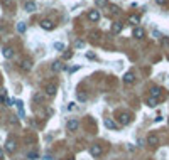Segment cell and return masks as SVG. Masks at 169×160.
Returning <instances> with one entry per match:
<instances>
[{
  "mask_svg": "<svg viewBox=\"0 0 169 160\" xmlns=\"http://www.w3.org/2000/svg\"><path fill=\"white\" fill-rule=\"evenodd\" d=\"M20 69H22V71H26V73H29V71L32 69V59H31V57L22 59V61H20Z\"/></svg>",
  "mask_w": 169,
  "mask_h": 160,
  "instance_id": "obj_1",
  "label": "cell"
},
{
  "mask_svg": "<svg viewBox=\"0 0 169 160\" xmlns=\"http://www.w3.org/2000/svg\"><path fill=\"white\" fill-rule=\"evenodd\" d=\"M101 152H103V148H101V145H98V143H95V145L90 147V155H91V157H100Z\"/></svg>",
  "mask_w": 169,
  "mask_h": 160,
  "instance_id": "obj_2",
  "label": "cell"
},
{
  "mask_svg": "<svg viewBox=\"0 0 169 160\" xmlns=\"http://www.w3.org/2000/svg\"><path fill=\"white\" fill-rule=\"evenodd\" d=\"M130 121H132V115H128V113L118 115V123H120V125H128Z\"/></svg>",
  "mask_w": 169,
  "mask_h": 160,
  "instance_id": "obj_3",
  "label": "cell"
},
{
  "mask_svg": "<svg viewBox=\"0 0 169 160\" xmlns=\"http://www.w3.org/2000/svg\"><path fill=\"white\" fill-rule=\"evenodd\" d=\"M15 148H17L15 140H14V138H9V140L5 142V150L9 152V154H12V152H15Z\"/></svg>",
  "mask_w": 169,
  "mask_h": 160,
  "instance_id": "obj_4",
  "label": "cell"
},
{
  "mask_svg": "<svg viewBox=\"0 0 169 160\" xmlns=\"http://www.w3.org/2000/svg\"><path fill=\"white\" fill-rule=\"evenodd\" d=\"M88 20L90 22H98L100 20V12L98 10H90L88 12Z\"/></svg>",
  "mask_w": 169,
  "mask_h": 160,
  "instance_id": "obj_5",
  "label": "cell"
},
{
  "mask_svg": "<svg viewBox=\"0 0 169 160\" xmlns=\"http://www.w3.org/2000/svg\"><path fill=\"white\" fill-rule=\"evenodd\" d=\"M44 91H46V94H49V96H54L56 91H58V86H56L54 83H51V84H47V86L44 88Z\"/></svg>",
  "mask_w": 169,
  "mask_h": 160,
  "instance_id": "obj_6",
  "label": "cell"
},
{
  "mask_svg": "<svg viewBox=\"0 0 169 160\" xmlns=\"http://www.w3.org/2000/svg\"><path fill=\"white\" fill-rule=\"evenodd\" d=\"M103 127L108 128V130H117V123H115L112 118H107V120L103 121Z\"/></svg>",
  "mask_w": 169,
  "mask_h": 160,
  "instance_id": "obj_7",
  "label": "cell"
},
{
  "mask_svg": "<svg viewBox=\"0 0 169 160\" xmlns=\"http://www.w3.org/2000/svg\"><path fill=\"white\" fill-rule=\"evenodd\" d=\"M41 27L44 29V30H53L54 29V24L51 22V20H47V19H44L42 22H41Z\"/></svg>",
  "mask_w": 169,
  "mask_h": 160,
  "instance_id": "obj_8",
  "label": "cell"
},
{
  "mask_svg": "<svg viewBox=\"0 0 169 160\" xmlns=\"http://www.w3.org/2000/svg\"><path fill=\"white\" fill-rule=\"evenodd\" d=\"M2 54H4V57H5V59H12V57H14V49H12V47H4Z\"/></svg>",
  "mask_w": 169,
  "mask_h": 160,
  "instance_id": "obj_9",
  "label": "cell"
},
{
  "mask_svg": "<svg viewBox=\"0 0 169 160\" xmlns=\"http://www.w3.org/2000/svg\"><path fill=\"white\" fill-rule=\"evenodd\" d=\"M144 29H142V27H135L134 29V32H132V35H134L135 39H142V37H144Z\"/></svg>",
  "mask_w": 169,
  "mask_h": 160,
  "instance_id": "obj_10",
  "label": "cell"
},
{
  "mask_svg": "<svg viewBox=\"0 0 169 160\" xmlns=\"http://www.w3.org/2000/svg\"><path fill=\"white\" fill-rule=\"evenodd\" d=\"M122 29H123V24H122V22H113V24H112V32L113 34L122 32Z\"/></svg>",
  "mask_w": 169,
  "mask_h": 160,
  "instance_id": "obj_11",
  "label": "cell"
},
{
  "mask_svg": "<svg viewBox=\"0 0 169 160\" xmlns=\"http://www.w3.org/2000/svg\"><path fill=\"white\" fill-rule=\"evenodd\" d=\"M135 81V76H134V73H127L125 76H123V83L125 84H132Z\"/></svg>",
  "mask_w": 169,
  "mask_h": 160,
  "instance_id": "obj_12",
  "label": "cell"
},
{
  "mask_svg": "<svg viewBox=\"0 0 169 160\" xmlns=\"http://www.w3.org/2000/svg\"><path fill=\"white\" fill-rule=\"evenodd\" d=\"M128 24H132V25H137L139 22H140V17L139 15H135V13H132V15H128Z\"/></svg>",
  "mask_w": 169,
  "mask_h": 160,
  "instance_id": "obj_13",
  "label": "cell"
},
{
  "mask_svg": "<svg viewBox=\"0 0 169 160\" xmlns=\"http://www.w3.org/2000/svg\"><path fill=\"white\" fill-rule=\"evenodd\" d=\"M51 69H53V73H59L61 69H63V62H61V61H54Z\"/></svg>",
  "mask_w": 169,
  "mask_h": 160,
  "instance_id": "obj_14",
  "label": "cell"
},
{
  "mask_svg": "<svg viewBox=\"0 0 169 160\" xmlns=\"http://www.w3.org/2000/svg\"><path fill=\"white\" fill-rule=\"evenodd\" d=\"M76 128H78V120L71 118V120L68 121V130H69V132H74Z\"/></svg>",
  "mask_w": 169,
  "mask_h": 160,
  "instance_id": "obj_15",
  "label": "cell"
},
{
  "mask_svg": "<svg viewBox=\"0 0 169 160\" xmlns=\"http://www.w3.org/2000/svg\"><path fill=\"white\" fill-rule=\"evenodd\" d=\"M161 96V88H157V86H154V88H150V98H159Z\"/></svg>",
  "mask_w": 169,
  "mask_h": 160,
  "instance_id": "obj_16",
  "label": "cell"
},
{
  "mask_svg": "<svg viewBox=\"0 0 169 160\" xmlns=\"http://www.w3.org/2000/svg\"><path fill=\"white\" fill-rule=\"evenodd\" d=\"M24 8H26V12L32 13V12H36V4H34V2H26Z\"/></svg>",
  "mask_w": 169,
  "mask_h": 160,
  "instance_id": "obj_17",
  "label": "cell"
},
{
  "mask_svg": "<svg viewBox=\"0 0 169 160\" xmlns=\"http://www.w3.org/2000/svg\"><path fill=\"white\" fill-rule=\"evenodd\" d=\"M157 142H159V140H157V135L150 133L147 137V143H149V145H157Z\"/></svg>",
  "mask_w": 169,
  "mask_h": 160,
  "instance_id": "obj_18",
  "label": "cell"
},
{
  "mask_svg": "<svg viewBox=\"0 0 169 160\" xmlns=\"http://www.w3.org/2000/svg\"><path fill=\"white\" fill-rule=\"evenodd\" d=\"M26 29H27V24H26V22H19V24H17V30H19L20 34L26 32Z\"/></svg>",
  "mask_w": 169,
  "mask_h": 160,
  "instance_id": "obj_19",
  "label": "cell"
},
{
  "mask_svg": "<svg viewBox=\"0 0 169 160\" xmlns=\"http://www.w3.org/2000/svg\"><path fill=\"white\" fill-rule=\"evenodd\" d=\"M147 106L155 108V106H157V100H155V98H149V100H147Z\"/></svg>",
  "mask_w": 169,
  "mask_h": 160,
  "instance_id": "obj_20",
  "label": "cell"
},
{
  "mask_svg": "<svg viewBox=\"0 0 169 160\" xmlns=\"http://www.w3.org/2000/svg\"><path fill=\"white\" fill-rule=\"evenodd\" d=\"M54 49L63 52V51H64V44H63V42H56V44H54Z\"/></svg>",
  "mask_w": 169,
  "mask_h": 160,
  "instance_id": "obj_21",
  "label": "cell"
},
{
  "mask_svg": "<svg viewBox=\"0 0 169 160\" xmlns=\"http://www.w3.org/2000/svg\"><path fill=\"white\" fill-rule=\"evenodd\" d=\"M71 57H73V51H66V52L63 54V59H64V61L71 59Z\"/></svg>",
  "mask_w": 169,
  "mask_h": 160,
  "instance_id": "obj_22",
  "label": "cell"
},
{
  "mask_svg": "<svg viewBox=\"0 0 169 160\" xmlns=\"http://www.w3.org/2000/svg\"><path fill=\"white\" fill-rule=\"evenodd\" d=\"M108 0H96V7H107Z\"/></svg>",
  "mask_w": 169,
  "mask_h": 160,
  "instance_id": "obj_23",
  "label": "cell"
},
{
  "mask_svg": "<svg viewBox=\"0 0 169 160\" xmlns=\"http://www.w3.org/2000/svg\"><path fill=\"white\" fill-rule=\"evenodd\" d=\"M76 98H78L80 101H86V94L83 93V91H80V93L76 94Z\"/></svg>",
  "mask_w": 169,
  "mask_h": 160,
  "instance_id": "obj_24",
  "label": "cell"
},
{
  "mask_svg": "<svg viewBox=\"0 0 169 160\" xmlns=\"http://www.w3.org/2000/svg\"><path fill=\"white\" fill-rule=\"evenodd\" d=\"M37 157H39V155H37V152H31V154L27 155V159H29V160H36Z\"/></svg>",
  "mask_w": 169,
  "mask_h": 160,
  "instance_id": "obj_25",
  "label": "cell"
},
{
  "mask_svg": "<svg viewBox=\"0 0 169 160\" xmlns=\"http://www.w3.org/2000/svg\"><path fill=\"white\" fill-rule=\"evenodd\" d=\"M161 44H162L164 47H169V37H162V39H161Z\"/></svg>",
  "mask_w": 169,
  "mask_h": 160,
  "instance_id": "obj_26",
  "label": "cell"
},
{
  "mask_svg": "<svg viewBox=\"0 0 169 160\" xmlns=\"http://www.w3.org/2000/svg\"><path fill=\"white\" fill-rule=\"evenodd\" d=\"M76 103H69V105H68V110H69V111H74V110H76Z\"/></svg>",
  "mask_w": 169,
  "mask_h": 160,
  "instance_id": "obj_27",
  "label": "cell"
},
{
  "mask_svg": "<svg viewBox=\"0 0 169 160\" xmlns=\"http://www.w3.org/2000/svg\"><path fill=\"white\" fill-rule=\"evenodd\" d=\"M34 101H37V103L42 101V94H34Z\"/></svg>",
  "mask_w": 169,
  "mask_h": 160,
  "instance_id": "obj_28",
  "label": "cell"
},
{
  "mask_svg": "<svg viewBox=\"0 0 169 160\" xmlns=\"http://www.w3.org/2000/svg\"><path fill=\"white\" fill-rule=\"evenodd\" d=\"M152 34H154V37H155V39H162L161 32H157V30H154V32H152Z\"/></svg>",
  "mask_w": 169,
  "mask_h": 160,
  "instance_id": "obj_29",
  "label": "cell"
},
{
  "mask_svg": "<svg viewBox=\"0 0 169 160\" xmlns=\"http://www.w3.org/2000/svg\"><path fill=\"white\" fill-rule=\"evenodd\" d=\"M85 46V42L83 40H76V47H83Z\"/></svg>",
  "mask_w": 169,
  "mask_h": 160,
  "instance_id": "obj_30",
  "label": "cell"
},
{
  "mask_svg": "<svg viewBox=\"0 0 169 160\" xmlns=\"http://www.w3.org/2000/svg\"><path fill=\"white\" fill-rule=\"evenodd\" d=\"M86 57L88 59H95V54L93 52H86Z\"/></svg>",
  "mask_w": 169,
  "mask_h": 160,
  "instance_id": "obj_31",
  "label": "cell"
},
{
  "mask_svg": "<svg viewBox=\"0 0 169 160\" xmlns=\"http://www.w3.org/2000/svg\"><path fill=\"white\" fill-rule=\"evenodd\" d=\"M166 2H168V0H155V4H159V5H164Z\"/></svg>",
  "mask_w": 169,
  "mask_h": 160,
  "instance_id": "obj_32",
  "label": "cell"
},
{
  "mask_svg": "<svg viewBox=\"0 0 169 160\" xmlns=\"http://www.w3.org/2000/svg\"><path fill=\"white\" fill-rule=\"evenodd\" d=\"M4 159V150H2V148H0V160Z\"/></svg>",
  "mask_w": 169,
  "mask_h": 160,
  "instance_id": "obj_33",
  "label": "cell"
},
{
  "mask_svg": "<svg viewBox=\"0 0 169 160\" xmlns=\"http://www.w3.org/2000/svg\"><path fill=\"white\" fill-rule=\"evenodd\" d=\"M68 160H74V159H68Z\"/></svg>",
  "mask_w": 169,
  "mask_h": 160,
  "instance_id": "obj_34",
  "label": "cell"
},
{
  "mask_svg": "<svg viewBox=\"0 0 169 160\" xmlns=\"http://www.w3.org/2000/svg\"><path fill=\"white\" fill-rule=\"evenodd\" d=\"M168 61H169V56H168Z\"/></svg>",
  "mask_w": 169,
  "mask_h": 160,
  "instance_id": "obj_35",
  "label": "cell"
},
{
  "mask_svg": "<svg viewBox=\"0 0 169 160\" xmlns=\"http://www.w3.org/2000/svg\"><path fill=\"white\" fill-rule=\"evenodd\" d=\"M168 121H169V120H168Z\"/></svg>",
  "mask_w": 169,
  "mask_h": 160,
  "instance_id": "obj_36",
  "label": "cell"
}]
</instances>
